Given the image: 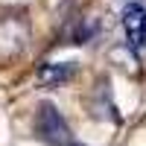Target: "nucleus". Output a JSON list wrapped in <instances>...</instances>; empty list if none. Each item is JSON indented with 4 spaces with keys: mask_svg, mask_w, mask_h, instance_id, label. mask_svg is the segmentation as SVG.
I'll return each mask as SVG.
<instances>
[{
    "mask_svg": "<svg viewBox=\"0 0 146 146\" xmlns=\"http://www.w3.org/2000/svg\"><path fill=\"white\" fill-rule=\"evenodd\" d=\"M35 131L38 137L50 146H79L73 140V131L67 126V120L58 114V108L53 102H41L38 105V114H35Z\"/></svg>",
    "mask_w": 146,
    "mask_h": 146,
    "instance_id": "nucleus-1",
    "label": "nucleus"
},
{
    "mask_svg": "<svg viewBox=\"0 0 146 146\" xmlns=\"http://www.w3.org/2000/svg\"><path fill=\"white\" fill-rule=\"evenodd\" d=\"M123 29H126V41L131 50H143L146 47V6L131 0L123 9Z\"/></svg>",
    "mask_w": 146,
    "mask_h": 146,
    "instance_id": "nucleus-2",
    "label": "nucleus"
},
{
    "mask_svg": "<svg viewBox=\"0 0 146 146\" xmlns=\"http://www.w3.org/2000/svg\"><path fill=\"white\" fill-rule=\"evenodd\" d=\"M67 79H73V64L70 62H47L38 70V82L47 85V88H56V85H64Z\"/></svg>",
    "mask_w": 146,
    "mask_h": 146,
    "instance_id": "nucleus-3",
    "label": "nucleus"
}]
</instances>
